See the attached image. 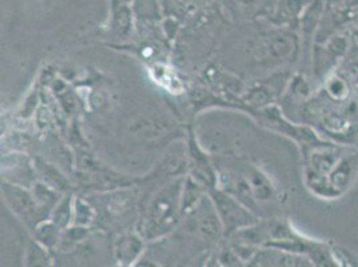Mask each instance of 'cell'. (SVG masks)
<instances>
[{
  "label": "cell",
  "instance_id": "obj_3",
  "mask_svg": "<svg viewBox=\"0 0 358 267\" xmlns=\"http://www.w3.org/2000/svg\"><path fill=\"white\" fill-rule=\"evenodd\" d=\"M221 227L224 226L218 217L215 206L209 201L202 199L195 208L193 230L203 239L214 240L220 237Z\"/></svg>",
  "mask_w": 358,
  "mask_h": 267
},
{
  "label": "cell",
  "instance_id": "obj_8",
  "mask_svg": "<svg viewBox=\"0 0 358 267\" xmlns=\"http://www.w3.org/2000/svg\"><path fill=\"white\" fill-rule=\"evenodd\" d=\"M41 170H42V173H43L45 175H50V174H48V166H47V164H42V166H41ZM55 174H57V171H55ZM55 174H54V175H55ZM47 179H48L50 185L54 186V189H57V186L60 187L62 183H63V180H64L62 177H57V178H55V177H48Z\"/></svg>",
  "mask_w": 358,
  "mask_h": 267
},
{
  "label": "cell",
  "instance_id": "obj_4",
  "mask_svg": "<svg viewBox=\"0 0 358 267\" xmlns=\"http://www.w3.org/2000/svg\"><path fill=\"white\" fill-rule=\"evenodd\" d=\"M4 195L7 196V201L10 202V205L14 208L16 212L26 219L31 218L41 206L36 202L35 196H31L30 194L26 193L24 190L16 186H4Z\"/></svg>",
  "mask_w": 358,
  "mask_h": 267
},
{
  "label": "cell",
  "instance_id": "obj_2",
  "mask_svg": "<svg viewBox=\"0 0 358 267\" xmlns=\"http://www.w3.org/2000/svg\"><path fill=\"white\" fill-rule=\"evenodd\" d=\"M213 202L222 226L227 233L237 231L238 227L243 226L246 223V219L249 218L246 211L239 206L238 202L234 198L229 196L227 194H213Z\"/></svg>",
  "mask_w": 358,
  "mask_h": 267
},
{
  "label": "cell",
  "instance_id": "obj_5",
  "mask_svg": "<svg viewBox=\"0 0 358 267\" xmlns=\"http://www.w3.org/2000/svg\"><path fill=\"white\" fill-rule=\"evenodd\" d=\"M143 250V242L136 236H124L117 240L115 254L120 264L130 265Z\"/></svg>",
  "mask_w": 358,
  "mask_h": 267
},
{
  "label": "cell",
  "instance_id": "obj_1",
  "mask_svg": "<svg viewBox=\"0 0 358 267\" xmlns=\"http://www.w3.org/2000/svg\"><path fill=\"white\" fill-rule=\"evenodd\" d=\"M182 179L173 180L152 194L141 219V233L146 239L162 237L176 226L182 206Z\"/></svg>",
  "mask_w": 358,
  "mask_h": 267
},
{
  "label": "cell",
  "instance_id": "obj_7",
  "mask_svg": "<svg viewBox=\"0 0 358 267\" xmlns=\"http://www.w3.org/2000/svg\"><path fill=\"white\" fill-rule=\"evenodd\" d=\"M70 205L67 203V201L60 202L59 206L55 210V215H54V223L58 226H64L69 222L70 218Z\"/></svg>",
  "mask_w": 358,
  "mask_h": 267
},
{
  "label": "cell",
  "instance_id": "obj_6",
  "mask_svg": "<svg viewBox=\"0 0 358 267\" xmlns=\"http://www.w3.org/2000/svg\"><path fill=\"white\" fill-rule=\"evenodd\" d=\"M38 230H39L38 231L39 239H41L42 243H45V246H51V245H54L57 242V230L58 229H57L55 223L52 226L43 224Z\"/></svg>",
  "mask_w": 358,
  "mask_h": 267
}]
</instances>
